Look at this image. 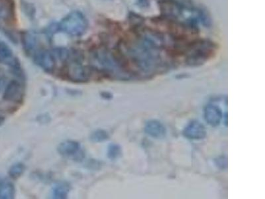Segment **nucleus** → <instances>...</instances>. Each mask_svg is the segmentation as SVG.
Returning a JSON list of instances; mask_svg holds the SVG:
<instances>
[{"instance_id": "1", "label": "nucleus", "mask_w": 265, "mask_h": 199, "mask_svg": "<svg viewBox=\"0 0 265 199\" xmlns=\"http://www.w3.org/2000/svg\"><path fill=\"white\" fill-rule=\"evenodd\" d=\"M93 65L102 73L121 80L130 79L118 56L106 50H97L92 54Z\"/></svg>"}, {"instance_id": "2", "label": "nucleus", "mask_w": 265, "mask_h": 199, "mask_svg": "<svg viewBox=\"0 0 265 199\" xmlns=\"http://www.w3.org/2000/svg\"><path fill=\"white\" fill-rule=\"evenodd\" d=\"M216 50V45L212 41H197L186 50L185 63L190 66L202 65L213 56Z\"/></svg>"}, {"instance_id": "3", "label": "nucleus", "mask_w": 265, "mask_h": 199, "mask_svg": "<svg viewBox=\"0 0 265 199\" xmlns=\"http://www.w3.org/2000/svg\"><path fill=\"white\" fill-rule=\"evenodd\" d=\"M88 28V21L81 11H75L64 17L58 25V30L73 37L83 36Z\"/></svg>"}, {"instance_id": "4", "label": "nucleus", "mask_w": 265, "mask_h": 199, "mask_svg": "<svg viewBox=\"0 0 265 199\" xmlns=\"http://www.w3.org/2000/svg\"><path fill=\"white\" fill-rule=\"evenodd\" d=\"M66 75L70 81L75 83H86L90 78L91 72L88 67L83 65L79 60H71L66 68Z\"/></svg>"}, {"instance_id": "5", "label": "nucleus", "mask_w": 265, "mask_h": 199, "mask_svg": "<svg viewBox=\"0 0 265 199\" xmlns=\"http://www.w3.org/2000/svg\"><path fill=\"white\" fill-rule=\"evenodd\" d=\"M34 62L46 73H52L56 65V58L52 52L42 50L34 54Z\"/></svg>"}, {"instance_id": "6", "label": "nucleus", "mask_w": 265, "mask_h": 199, "mask_svg": "<svg viewBox=\"0 0 265 199\" xmlns=\"http://www.w3.org/2000/svg\"><path fill=\"white\" fill-rule=\"evenodd\" d=\"M182 134L187 139L200 140L206 137L207 131L205 126L201 122L198 120H193L185 127Z\"/></svg>"}, {"instance_id": "7", "label": "nucleus", "mask_w": 265, "mask_h": 199, "mask_svg": "<svg viewBox=\"0 0 265 199\" xmlns=\"http://www.w3.org/2000/svg\"><path fill=\"white\" fill-rule=\"evenodd\" d=\"M23 89L16 80L9 82L5 86L3 94V100L9 102H19L22 100Z\"/></svg>"}, {"instance_id": "8", "label": "nucleus", "mask_w": 265, "mask_h": 199, "mask_svg": "<svg viewBox=\"0 0 265 199\" xmlns=\"http://www.w3.org/2000/svg\"><path fill=\"white\" fill-rule=\"evenodd\" d=\"M204 118L210 126L217 127L223 118L221 109L214 104H208L204 108Z\"/></svg>"}, {"instance_id": "9", "label": "nucleus", "mask_w": 265, "mask_h": 199, "mask_svg": "<svg viewBox=\"0 0 265 199\" xmlns=\"http://www.w3.org/2000/svg\"><path fill=\"white\" fill-rule=\"evenodd\" d=\"M145 132L148 135L156 139L163 138L167 134L165 126L159 121L151 120L146 123Z\"/></svg>"}, {"instance_id": "10", "label": "nucleus", "mask_w": 265, "mask_h": 199, "mask_svg": "<svg viewBox=\"0 0 265 199\" xmlns=\"http://www.w3.org/2000/svg\"><path fill=\"white\" fill-rule=\"evenodd\" d=\"M81 149V144L73 140H66L58 145L57 151L58 153L64 157H71L77 155Z\"/></svg>"}, {"instance_id": "11", "label": "nucleus", "mask_w": 265, "mask_h": 199, "mask_svg": "<svg viewBox=\"0 0 265 199\" xmlns=\"http://www.w3.org/2000/svg\"><path fill=\"white\" fill-rule=\"evenodd\" d=\"M19 60L13 55L12 50L4 42H0V64L9 67L14 65Z\"/></svg>"}, {"instance_id": "12", "label": "nucleus", "mask_w": 265, "mask_h": 199, "mask_svg": "<svg viewBox=\"0 0 265 199\" xmlns=\"http://www.w3.org/2000/svg\"><path fill=\"white\" fill-rule=\"evenodd\" d=\"M14 15L13 0H0V19L9 20Z\"/></svg>"}, {"instance_id": "13", "label": "nucleus", "mask_w": 265, "mask_h": 199, "mask_svg": "<svg viewBox=\"0 0 265 199\" xmlns=\"http://www.w3.org/2000/svg\"><path fill=\"white\" fill-rule=\"evenodd\" d=\"M15 188L14 185L6 179L0 181V199H14Z\"/></svg>"}, {"instance_id": "14", "label": "nucleus", "mask_w": 265, "mask_h": 199, "mask_svg": "<svg viewBox=\"0 0 265 199\" xmlns=\"http://www.w3.org/2000/svg\"><path fill=\"white\" fill-rule=\"evenodd\" d=\"M71 190V186L69 183L60 182L54 185L52 189V198L56 199H64L67 197Z\"/></svg>"}, {"instance_id": "15", "label": "nucleus", "mask_w": 265, "mask_h": 199, "mask_svg": "<svg viewBox=\"0 0 265 199\" xmlns=\"http://www.w3.org/2000/svg\"><path fill=\"white\" fill-rule=\"evenodd\" d=\"M22 44L27 54H32L38 46V40L36 37L31 33H25L22 38Z\"/></svg>"}, {"instance_id": "16", "label": "nucleus", "mask_w": 265, "mask_h": 199, "mask_svg": "<svg viewBox=\"0 0 265 199\" xmlns=\"http://www.w3.org/2000/svg\"><path fill=\"white\" fill-rule=\"evenodd\" d=\"M198 15L199 19L204 27L206 28L211 27L212 24V17L207 9L204 7H200L198 9Z\"/></svg>"}, {"instance_id": "17", "label": "nucleus", "mask_w": 265, "mask_h": 199, "mask_svg": "<svg viewBox=\"0 0 265 199\" xmlns=\"http://www.w3.org/2000/svg\"><path fill=\"white\" fill-rule=\"evenodd\" d=\"M25 166L24 164L17 163L11 165L8 171V174L11 179H18L24 173Z\"/></svg>"}, {"instance_id": "18", "label": "nucleus", "mask_w": 265, "mask_h": 199, "mask_svg": "<svg viewBox=\"0 0 265 199\" xmlns=\"http://www.w3.org/2000/svg\"><path fill=\"white\" fill-rule=\"evenodd\" d=\"M108 138V133L106 130H102V129L95 130L94 132L91 133L90 137H89V139L93 143H101V142L106 141Z\"/></svg>"}, {"instance_id": "19", "label": "nucleus", "mask_w": 265, "mask_h": 199, "mask_svg": "<svg viewBox=\"0 0 265 199\" xmlns=\"http://www.w3.org/2000/svg\"><path fill=\"white\" fill-rule=\"evenodd\" d=\"M122 155V149L118 144H112L108 146V151H107V155L109 159L115 160L118 159Z\"/></svg>"}, {"instance_id": "20", "label": "nucleus", "mask_w": 265, "mask_h": 199, "mask_svg": "<svg viewBox=\"0 0 265 199\" xmlns=\"http://www.w3.org/2000/svg\"><path fill=\"white\" fill-rule=\"evenodd\" d=\"M216 165L221 169H225L227 167V161L226 157H220L218 159H216Z\"/></svg>"}, {"instance_id": "21", "label": "nucleus", "mask_w": 265, "mask_h": 199, "mask_svg": "<svg viewBox=\"0 0 265 199\" xmlns=\"http://www.w3.org/2000/svg\"><path fill=\"white\" fill-rule=\"evenodd\" d=\"M5 83H6V78L3 73H0V92L4 89Z\"/></svg>"}, {"instance_id": "22", "label": "nucleus", "mask_w": 265, "mask_h": 199, "mask_svg": "<svg viewBox=\"0 0 265 199\" xmlns=\"http://www.w3.org/2000/svg\"><path fill=\"white\" fill-rule=\"evenodd\" d=\"M103 98L105 99H112V95H111L110 93H108V92H104V93H102V95H101Z\"/></svg>"}, {"instance_id": "23", "label": "nucleus", "mask_w": 265, "mask_h": 199, "mask_svg": "<svg viewBox=\"0 0 265 199\" xmlns=\"http://www.w3.org/2000/svg\"><path fill=\"white\" fill-rule=\"evenodd\" d=\"M5 117L2 116V115L0 114V126H2L3 123L5 122Z\"/></svg>"}, {"instance_id": "24", "label": "nucleus", "mask_w": 265, "mask_h": 199, "mask_svg": "<svg viewBox=\"0 0 265 199\" xmlns=\"http://www.w3.org/2000/svg\"><path fill=\"white\" fill-rule=\"evenodd\" d=\"M1 180V177H0V181Z\"/></svg>"}]
</instances>
